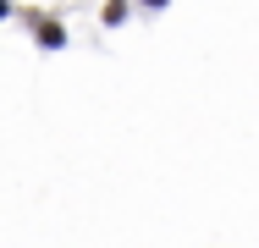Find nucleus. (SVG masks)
<instances>
[{"mask_svg": "<svg viewBox=\"0 0 259 248\" xmlns=\"http://www.w3.org/2000/svg\"><path fill=\"white\" fill-rule=\"evenodd\" d=\"M144 6H165V0H144Z\"/></svg>", "mask_w": 259, "mask_h": 248, "instance_id": "nucleus-1", "label": "nucleus"}]
</instances>
